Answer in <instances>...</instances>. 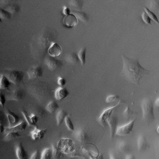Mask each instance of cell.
Segmentation results:
<instances>
[{
	"mask_svg": "<svg viewBox=\"0 0 159 159\" xmlns=\"http://www.w3.org/2000/svg\"><path fill=\"white\" fill-rule=\"evenodd\" d=\"M122 73L125 79L134 84H139L142 77L149 74V71L142 67L137 59L123 55Z\"/></svg>",
	"mask_w": 159,
	"mask_h": 159,
	"instance_id": "6da1fadb",
	"label": "cell"
},
{
	"mask_svg": "<svg viewBox=\"0 0 159 159\" xmlns=\"http://www.w3.org/2000/svg\"><path fill=\"white\" fill-rule=\"evenodd\" d=\"M142 111V119L146 122L151 123L155 120L154 105L152 101L149 99H144L141 103Z\"/></svg>",
	"mask_w": 159,
	"mask_h": 159,
	"instance_id": "7a4b0ae2",
	"label": "cell"
},
{
	"mask_svg": "<svg viewBox=\"0 0 159 159\" xmlns=\"http://www.w3.org/2000/svg\"><path fill=\"white\" fill-rule=\"evenodd\" d=\"M3 74L9 79L12 83L16 85L21 82L24 79V72L16 69L6 70Z\"/></svg>",
	"mask_w": 159,
	"mask_h": 159,
	"instance_id": "3957f363",
	"label": "cell"
},
{
	"mask_svg": "<svg viewBox=\"0 0 159 159\" xmlns=\"http://www.w3.org/2000/svg\"><path fill=\"white\" fill-rule=\"evenodd\" d=\"M135 122V119H134L125 124L118 126L115 134L119 136L128 135L133 131Z\"/></svg>",
	"mask_w": 159,
	"mask_h": 159,
	"instance_id": "277c9868",
	"label": "cell"
},
{
	"mask_svg": "<svg viewBox=\"0 0 159 159\" xmlns=\"http://www.w3.org/2000/svg\"><path fill=\"white\" fill-rule=\"evenodd\" d=\"M120 103V101H119L114 106L106 108L102 112H101L98 118L99 122L101 125L105 126V124L107 123V120L113 115L114 111L115 110V108L119 105Z\"/></svg>",
	"mask_w": 159,
	"mask_h": 159,
	"instance_id": "5b68a950",
	"label": "cell"
},
{
	"mask_svg": "<svg viewBox=\"0 0 159 159\" xmlns=\"http://www.w3.org/2000/svg\"><path fill=\"white\" fill-rule=\"evenodd\" d=\"M62 47L55 42H52L48 48L49 56L53 57H58L62 54Z\"/></svg>",
	"mask_w": 159,
	"mask_h": 159,
	"instance_id": "8992f818",
	"label": "cell"
},
{
	"mask_svg": "<svg viewBox=\"0 0 159 159\" xmlns=\"http://www.w3.org/2000/svg\"><path fill=\"white\" fill-rule=\"evenodd\" d=\"M46 132L47 129H40L36 126L30 133V136L33 140L37 141L43 139L46 135Z\"/></svg>",
	"mask_w": 159,
	"mask_h": 159,
	"instance_id": "52a82bcc",
	"label": "cell"
},
{
	"mask_svg": "<svg viewBox=\"0 0 159 159\" xmlns=\"http://www.w3.org/2000/svg\"><path fill=\"white\" fill-rule=\"evenodd\" d=\"M107 123L109 127L111 137L113 138L116 135V130L118 126L117 117L115 115H112L107 120Z\"/></svg>",
	"mask_w": 159,
	"mask_h": 159,
	"instance_id": "ba28073f",
	"label": "cell"
},
{
	"mask_svg": "<svg viewBox=\"0 0 159 159\" xmlns=\"http://www.w3.org/2000/svg\"><path fill=\"white\" fill-rule=\"evenodd\" d=\"M7 118L9 123V127H13L20 123V118L12 111L9 109H7L6 111Z\"/></svg>",
	"mask_w": 159,
	"mask_h": 159,
	"instance_id": "9c48e42d",
	"label": "cell"
},
{
	"mask_svg": "<svg viewBox=\"0 0 159 159\" xmlns=\"http://www.w3.org/2000/svg\"><path fill=\"white\" fill-rule=\"evenodd\" d=\"M43 74V69L40 66H36L30 68L27 72V75L30 79L40 77Z\"/></svg>",
	"mask_w": 159,
	"mask_h": 159,
	"instance_id": "30bf717a",
	"label": "cell"
},
{
	"mask_svg": "<svg viewBox=\"0 0 159 159\" xmlns=\"http://www.w3.org/2000/svg\"><path fill=\"white\" fill-rule=\"evenodd\" d=\"M45 62L48 68L51 70H55L60 67L62 64L61 61L57 59L56 58L53 57L51 56L46 58Z\"/></svg>",
	"mask_w": 159,
	"mask_h": 159,
	"instance_id": "8fae6325",
	"label": "cell"
},
{
	"mask_svg": "<svg viewBox=\"0 0 159 159\" xmlns=\"http://www.w3.org/2000/svg\"><path fill=\"white\" fill-rule=\"evenodd\" d=\"M15 152L17 159H30L27 151L24 149V146L21 143H20L16 146Z\"/></svg>",
	"mask_w": 159,
	"mask_h": 159,
	"instance_id": "7c38bea8",
	"label": "cell"
},
{
	"mask_svg": "<svg viewBox=\"0 0 159 159\" xmlns=\"http://www.w3.org/2000/svg\"><path fill=\"white\" fill-rule=\"evenodd\" d=\"M69 94L67 88L60 87L56 89L54 94L55 99L57 100H62L66 98Z\"/></svg>",
	"mask_w": 159,
	"mask_h": 159,
	"instance_id": "4fadbf2b",
	"label": "cell"
},
{
	"mask_svg": "<svg viewBox=\"0 0 159 159\" xmlns=\"http://www.w3.org/2000/svg\"><path fill=\"white\" fill-rule=\"evenodd\" d=\"M74 136L77 140L81 143H86L88 140L89 137L87 134L82 129L78 130L75 132Z\"/></svg>",
	"mask_w": 159,
	"mask_h": 159,
	"instance_id": "5bb4252c",
	"label": "cell"
},
{
	"mask_svg": "<svg viewBox=\"0 0 159 159\" xmlns=\"http://www.w3.org/2000/svg\"><path fill=\"white\" fill-rule=\"evenodd\" d=\"M27 125L28 124L26 121H20L19 123L13 127L6 128L5 132L8 133L10 132H20L24 131L26 129Z\"/></svg>",
	"mask_w": 159,
	"mask_h": 159,
	"instance_id": "9a60e30c",
	"label": "cell"
},
{
	"mask_svg": "<svg viewBox=\"0 0 159 159\" xmlns=\"http://www.w3.org/2000/svg\"><path fill=\"white\" fill-rule=\"evenodd\" d=\"M24 96V90L21 88L15 90L8 97L10 100H19L23 99Z\"/></svg>",
	"mask_w": 159,
	"mask_h": 159,
	"instance_id": "2e32d148",
	"label": "cell"
},
{
	"mask_svg": "<svg viewBox=\"0 0 159 159\" xmlns=\"http://www.w3.org/2000/svg\"><path fill=\"white\" fill-rule=\"evenodd\" d=\"M137 146L140 151H143L148 148V142L143 135H140L137 139Z\"/></svg>",
	"mask_w": 159,
	"mask_h": 159,
	"instance_id": "e0dca14e",
	"label": "cell"
},
{
	"mask_svg": "<svg viewBox=\"0 0 159 159\" xmlns=\"http://www.w3.org/2000/svg\"><path fill=\"white\" fill-rule=\"evenodd\" d=\"M11 82L9 80L4 74H1L0 79V88L4 90H7L10 88Z\"/></svg>",
	"mask_w": 159,
	"mask_h": 159,
	"instance_id": "ac0fdd59",
	"label": "cell"
},
{
	"mask_svg": "<svg viewBox=\"0 0 159 159\" xmlns=\"http://www.w3.org/2000/svg\"><path fill=\"white\" fill-rule=\"evenodd\" d=\"M67 115V113L63 109H60L57 112L56 114V120L58 126H60L65 121V119Z\"/></svg>",
	"mask_w": 159,
	"mask_h": 159,
	"instance_id": "d6986e66",
	"label": "cell"
},
{
	"mask_svg": "<svg viewBox=\"0 0 159 159\" xmlns=\"http://www.w3.org/2000/svg\"><path fill=\"white\" fill-rule=\"evenodd\" d=\"M53 158L55 159H61L63 157V155L58 146L53 144L52 146Z\"/></svg>",
	"mask_w": 159,
	"mask_h": 159,
	"instance_id": "ffe728a7",
	"label": "cell"
},
{
	"mask_svg": "<svg viewBox=\"0 0 159 159\" xmlns=\"http://www.w3.org/2000/svg\"><path fill=\"white\" fill-rule=\"evenodd\" d=\"M72 13L76 16L77 19L80 20L82 22H87L88 21V16L85 13L81 11H73Z\"/></svg>",
	"mask_w": 159,
	"mask_h": 159,
	"instance_id": "44dd1931",
	"label": "cell"
},
{
	"mask_svg": "<svg viewBox=\"0 0 159 159\" xmlns=\"http://www.w3.org/2000/svg\"><path fill=\"white\" fill-rule=\"evenodd\" d=\"M59 108V106L58 104L54 100H52L47 105L46 107V109L51 114H53L55 113Z\"/></svg>",
	"mask_w": 159,
	"mask_h": 159,
	"instance_id": "7402d4cb",
	"label": "cell"
},
{
	"mask_svg": "<svg viewBox=\"0 0 159 159\" xmlns=\"http://www.w3.org/2000/svg\"><path fill=\"white\" fill-rule=\"evenodd\" d=\"M86 53H87V48L84 47L81 48L77 54L78 60L80 61L81 65L83 66L85 65L86 63Z\"/></svg>",
	"mask_w": 159,
	"mask_h": 159,
	"instance_id": "603a6c76",
	"label": "cell"
},
{
	"mask_svg": "<svg viewBox=\"0 0 159 159\" xmlns=\"http://www.w3.org/2000/svg\"><path fill=\"white\" fill-rule=\"evenodd\" d=\"M41 159H52L53 158L52 148H46L41 153Z\"/></svg>",
	"mask_w": 159,
	"mask_h": 159,
	"instance_id": "cb8c5ba5",
	"label": "cell"
},
{
	"mask_svg": "<svg viewBox=\"0 0 159 159\" xmlns=\"http://www.w3.org/2000/svg\"><path fill=\"white\" fill-rule=\"evenodd\" d=\"M7 133V134L5 137V140L7 141L17 139L21 136L19 132H10Z\"/></svg>",
	"mask_w": 159,
	"mask_h": 159,
	"instance_id": "d4e9b609",
	"label": "cell"
},
{
	"mask_svg": "<svg viewBox=\"0 0 159 159\" xmlns=\"http://www.w3.org/2000/svg\"><path fill=\"white\" fill-rule=\"evenodd\" d=\"M117 149L120 153L125 154L128 153L129 151V147L125 142H120L117 146Z\"/></svg>",
	"mask_w": 159,
	"mask_h": 159,
	"instance_id": "484cf974",
	"label": "cell"
},
{
	"mask_svg": "<svg viewBox=\"0 0 159 159\" xmlns=\"http://www.w3.org/2000/svg\"><path fill=\"white\" fill-rule=\"evenodd\" d=\"M64 122H65L67 128L70 131H74L75 128H74V124L73 123L72 121L70 115H68L66 116Z\"/></svg>",
	"mask_w": 159,
	"mask_h": 159,
	"instance_id": "4316f807",
	"label": "cell"
},
{
	"mask_svg": "<svg viewBox=\"0 0 159 159\" xmlns=\"http://www.w3.org/2000/svg\"><path fill=\"white\" fill-rule=\"evenodd\" d=\"M145 11L146 13V14H148V16H149L151 19L153 20L154 22L157 23V24H159V20H158L156 16H155L154 13L152 12L150 10L148 7H145Z\"/></svg>",
	"mask_w": 159,
	"mask_h": 159,
	"instance_id": "83f0119b",
	"label": "cell"
},
{
	"mask_svg": "<svg viewBox=\"0 0 159 159\" xmlns=\"http://www.w3.org/2000/svg\"><path fill=\"white\" fill-rule=\"evenodd\" d=\"M0 17L1 20H7L11 18V16L9 12L6 10H3L2 8H1V13H0Z\"/></svg>",
	"mask_w": 159,
	"mask_h": 159,
	"instance_id": "f1b7e54d",
	"label": "cell"
},
{
	"mask_svg": "<svg viewBox=\"0 0 159 159\" xmlns=\"http://www.w3.org/2000/svg\"><path fill=\"white\" fill-rule=\"evenodd\" d=\"M141 18H142V21H143L145 23L148 25H151V19L145 11L142 13Z\"/></svg>",
	"mask_w": 159,
	"mask_h": 159,
	"instance_id": "f546056e",
	"label": "cell"
},
{
	"mask_svg": "<svg viewBox=\"0 0 159 159\" xmlns=\"http://www.w3.org/2000/svg\"><path fill=\"white\" fill-rule=\"evenodd\" d=\"M118 98H119V97L117 95H115V94H110L107 96L106 100H105V102L107 103H110L115 102L118 100Z\"/></svg>",
	"mask_w": 159,
	"mask_h": 159,
	"instance_id": "4dcf8cb0",
	"label": "cell"
},
{
	"mask_svg": "<svg viewBox=\"0 0 159 159\" xmlns=\"http://www.w3.org/2000/svg\"><path fill=\"white\" fill-rule=\"evenodd\" d=\"M30 119H31V123L33 126L36 127L37 126V123L38 121V117L36 114H31L30 115Z\"/></svg>",
	"mask_w": 159,
	"mask_h": 159,
	"instance_id": "1f68e13d",
	"label": "cell"
},
{
	"mask_svg": "<svg viewBox=\"0 0 159 159\" xmlns=\"http://www.w3.org/2000/svg\"><path fill=\"white\" fill-rule=\"evenodd\" d=\"M21 113L23 115L24 119H25V120L27 123L28 125L30 126H33V125L31 123L30 115H28L26 111L24 110H21Z\"/></svg>",
	"mask_w": 159,
	"mask_h": 159,
	"instance_id": "d6a6232c",
	"label": "cell"
},
{
	"mask_svg": "<svg viewBox=\"0 0 159 159\" xmlns=\"http://www.w3.org/2000/svg\"><path fill=\"white\" fill-rule=\"evenodd\" d=\"M41 153H40L39 150H37L32 154L29 159H41Z\"/></svg>",
	"mask_w": 159,
	"mask_h": 159,
	"instance_id": "836d02e7",
	"label": "cell"
},
{
	"mask_svg": "<svg viewBox=\"0 0 159 159\" xmlns=\"http://www.w3.org/2000/svg\"><path fill=\"white\" fill-rule=\"evenodd\" d=\"M83 2L82 0H71L70 5L74 7H81L82 5Z\"/></svg>",
	"mask_w": 159,
	"mask_h": 159,
	"instance_id": "e575fe53",
	"label": "cell"
},
{
	"mask_svg": "<svg viewBox=\"0 0 159 159\" xmlns=\"http://www.w3.org/2000/svg\"><path fill=\"white\" fill-rule=\"evenodd\" d=\"M133 114V111L131 109H130L128 107H126V108L125 109L124 111L123 112L124 116L125 117H126V118L130 117V116Z\"/></svg>",
	"mask_w": 159,
	"mask_h": 159,
	"instance_id": "d590c367",
	"label": "cell"
},
{
	"mask_svg": "<svg viewBox=\"0 0 159 159\" xmlns=\"http://www.w3.org/2000/svg\"><path fill=\"white\" fill-rule=\"evenodd\" d=\"M57 82L59 86H61V87H63L66 83V81L65 79L62 77H58Z\"/></svg>",
	"mask_w": 159,
	"mask_h": 159,
	"instance_id": "8d00e7d4",
	"label": "cell"
},
{
	"mask_svg": "<svg viewBox=\"0 0 159 159\" xmlns=\"http://www.w3.org/2000/svg\"><path fill=\"white\" fill-rule=\"evenodd\" d=\"M62 13L63 15H65L66 16H70L71 15V10L69 7H67L66 6L63 7V8Z\"/></svg>",
	"mask_w": 159,
	"mask_h": 159,
	"instance_id": "74e56055",
	"label": "cell"
},
{
	"mask_svg": "<svg viewBox=\"0 0 159 159\" xmlns=\"http://www.w3.org/2000/svg\"><path fill=\"white\" fill-rule=\"evenodd\" d=\"M0 103L1 105V107H4L6 103V98L4 94H3L2 93H1L0 95Z\"/></svg>",
	"mask_w": 159,
	"mask_h": 159,
	"instance_id": "f35d334b",
	"label": "cell"
},
{
	"mask_svg": "<svg viewBox=\"0 0 159 159\" xmlns=\"http://www.w3.org/2000/svg\"><path fill=\"white\" fill-rule=\"evenodd\" d=\"M7 11L9 12L10 13H14L18 11V7L13 6H11L10 7H9L7 10H6Z\"/></svg>",
	"mask_w": 159,
	"mask_h": 159,
	"instance_id": "ab89813d",
	"label": "cell"
},
{
	"mask_svg": "<svg viewBox=\"0 0 159 159\" xmlns=\"http://www.w3.org/2000/svg\"><path fill=\"white\" fill-rule=\"evenodd\" d=\"M125 159H136L135 156L132 154H128L126 155L125 157Z\"/></svg>",
	"mask_w": 159,
	"mask_h": 159,
	"instance_id": "60d3db41",
	"label": "cell"
},
{
	"mask_svg": "<svg viewBox=\"0 0 159 159\" xmlns=\"http://www.w3.org/2000/svg\"><path fill=\"white\" fill-rule=\"evenodd\" d=\"M6 128L5 127L4 125L2 124L1 123V133H2L5 131Z\"/></svg>",
	"mask_w": 159,
	"mask_h": 159,
	"instance_id": "b9f144b4",
	"label": "cell"
},
{
	"mask_svg": "<svg viewBox=\"0 0 159 159\" xmlns=\"http://www.w3.org/2000/svg\"><path fill=\"white\" fill-rule=\"evenodd\" d=\"M155 105L156 107L159 108V97L156 99V100H155Z\"/></svg>",
	"mask_w": 159,
	"mask_h": 159,
	"instance_id": "7bdbcfd3",
	"label": "cell"
},
{
	"mask_svg": "<svg viewBox=\"0 0 159 159\" xmlns=\"http://www.w3.org/2000/svg\"><path fill=\"white\" fill-rule=\"evenodd\" d=\"M110 159H117L115 155L113 153H110L109 154Z\"/></svg>",
	"mask_w": 159,
	"mask_h": 159,
	"instance_id": "ee69618b",
	"label": "cell"
},
{
	"mask_svg": "<svg viewBox=\"0 0 159 159\" xmlns=\"http://www.w3.org/2000/svg\"><path fill=\"white\" fill-rule=\"evenodd\" d=\"M90 159H97V158L95 157H93V156H92V155H90Z\"/></svg>",
	"mask_w": 159,
	"mask_h": 159,
	"instance_id": "f6af8a7d",
	"label": "cell"
},
{
	"mask_svg": "<svg viewBox=\"0 0 159 159\" xmlns=\"http://www.w3.org/2000/svg\"><path fill=\"white\" fill-rule=\"evenodd\" d=\"M156 131H157V133L158 134H159V125L158 126V127H157V129H156Z\"/></svg>",
	"mask_w": 159,
	"mask_h": 159,
	"instance_id": "bcb514c9",
	"label": "cell"
},
{
	"mask_svg": "<svg viewBox=\"0 0 159 159\" xmlns=\"http://www.w3.org/2000/svg\"></svg>",
	"mask_w": 159,
	"mask_h": 159,
	"instance_id": "7dc6e473",
	"label": "cell"
}]
</instances>
